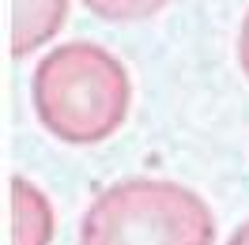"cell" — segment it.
<instances>
[{"label": "cell", "instance_id": "cell-3", "mask_svg": "<svg viewBox=\"0 0 249 245\" xmlns=\"http://www.w3.org/2000/svg\"><path fill=\"white\" fill-rule=\"evenodd\" d=\"M68 23V0H12V57L49 46Z\"/></svg>", "mask_w": 249, "mask_h": 245}, {"label": "cell", "instance_id": "cell-1", "mask_svg": "<svg viewBox=\"0 0 249 245\" xmlns=\"http://www.w3.org/2000/svg\"><path fill=\"white\" fill-rule=\"evenodd\" d=\"M31 102L53 140L91 147L124 124L132 106V79L106 46L64 42L38 61L31 76Z\"/></svg>", "mask_w": 249, "mask_h": 245}, {"label": "cell", "instance_id": "cell-4", "mask_svg": "<svg viewBox=\"0 0 249 245\" xmlns=\"http://www.w3.org/2000/svg\"><path fill=\"white\" fill-rule=\"evenodd\" d=\"M12 245H53V204L23 174L12 177Z\"/></svg>", "mask_w": 249, "mask_h": 245}, {"label": "cell", "instance_id": "cell-6", "mask_svg": "<svg viewBox=\"0 0 249 245\" xmlns=\"http://www.w3.org/2000/svg\"><path fill=\"white\" fill-rule=\"evenodd\" d=\"M238 68H242V76L249 79V12L242 19V31H238Z\"/></svg>", "mask_w": 249, "mask_h": 245}, {"label": "cell", "instance_id": "cell-2", "mask_svg": "<svg viewBox=\"0 0 249 245\" xmlns=\"http://www.w3.org/2000/svg\"><path fill=\"white\" fill-rule=\"evenodd\" d=\"M79 245H215V215L181 181L128 177L91 200Z\"/></svg>", "mask_w": 249, "mask_h": 245}, {"label": "cell", "instance_id": "cell-7", "mask_svg": "<svg viewBox=\"0 0 249 245\" xmlns=\"http://www.w3.org/2000/svg\"><path fill=\"white\" fill-rule=\"evenodd\" d=\"M227 245H249V223H242V227L234 230V234H231V242H227Z\"/></svg>", "mask_w": 249, "mask_h": 245}, {"label": "cell", "instance_id": "cell-5", "mask_svg": "<svg viewBox=\"0 0 249 245\" xmlns=\"http://www.w3.org/2000/svg\"><path fill=\"white\" fill-rule=\"evenodd\" d=\"M170 0H83V8L102 23H140L166 8Z\"/></svg>", "mask_w": 249, "mask_h": 245}]
</instances>
